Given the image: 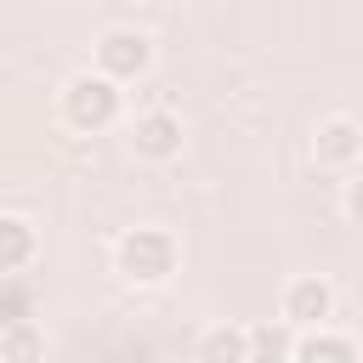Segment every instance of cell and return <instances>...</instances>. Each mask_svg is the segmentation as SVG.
Listing matches in <instances>:
<instances>
[{"label": "cell", "mask_w": 363, "mask_h": 363, "mask_svg": "<svg viewBox=\"0 0 363 363\" xmlns=\"http://www.w3.org/2000/svg\"><path fill=\"white\" fill-rule=\"evenodd\" d=\"M0 318H6V323H28V289H23V278H6ZM6 323H0V329H6Z\"/></svg>", "instance_id": "cell-12"}, {"label": "cell", "mask_w": 363, "mask_h": 363, "mask_svg": "<svg viewBox=\"0 0 363 363\" xmlns=\"http://www.w3.org/2000/svg\"><path fill=\"white\" fill-rule=\"evenodd\" d=\"M289 363H363V352H357L352 335H340V329H318V335H301V346H295Z\"/></svg>", "instance_id": "cell-9"}, {"label": "cell", "mask_w": 363, "mask_h": 363, "mask_svg": "<svg viewBox=\"0 0 363 363\" xmlns=\"http://www.w3.org/2000/svg\"><path fill=\"white\" fill-rule=\"evenodd\" d=\"M250 346H255V363H289L295 346H301V335L289 323L267 318V323H250Z\"/></svg>", "instance_id": "cell-11"}, {"label": "cell", "mask_w": 363, "mask_h": 363, "mask_svg": "<svg viewBox=\"0 0 363 363\" xmlns=\"http://www.w3.org/2000/svg\"><path fill=\"white\" fill-rule=\"evenodd\" d=\"M91 57H96V74H108L113 85H130V79H142L153 68V34L136 28V23H113V28L96 34Z\"/></svg>", "instance_id": "cell-3"}, {"label": "cell", "mask_w": 363, "mask_h": 363, "mask_svg": "<svg viewBox=\"0 0 363 363\" xmlns=\"http://www.w3.org/2000/svg\"><path fill=\"white\" fill-rule=\"evenodd\" d=\"M340 210H346V221H352V227H363V170L346 182V193H340Z\"/></svg>", "instance_id": "cell-13"}, {"label": "cell", "mask_w": 363, "mask_h": 363, "mask_svg": "<svg viewBox=\"0 0 363 363\" xmlns=\"http://www.w3.org/2000/svg\"><path fill=\"white\" fill-rule=\"evenodd\" d=\"M312 164L335 170V176H357L363 170V125L352 113H329L312 130Z\"/></svg>", "instance_id": "cell-6"}, {"label": "cell", "mask_w": 363, "mask_h": 363, "mask_svg": "<svg viewBox=\"0 0 363 363\" xmlns=\"http://www.w3.org/2000/svg\"><path fill=\"white\" fill-rule=\"evenodd\" d=\"M113 272L136 289H159L182 272V238L159 221H142V227H125L119 244H113Z\"/></svg>", "instance_id": "cell-1"}, {"label": "cell", "mask_w": 363, "mask_h": 363, "mask_svg": "<svg viewBox=\"0 0 363 363\" xmlns=\"http://www.w3.org/2000/svg\"><path fill=\"white\" fill-rule=\"evenodd\" d=\"M34 261H40V227H34V216L0 210V272L6 278H23Z\"/></svg>", "instance_id": "cell-7"}, {"label": "cell", "mask_w": 363, "mask_h": 363, "mask_svg": "<svg viewBox=\"0 0 363 363\" xmlns=\"http://www.w3.org/2000/svg\"><path fill=\"white\" fill-rule=\"evenodd\" d=\"M130 153L142 159V164H170V159H182V147H187V125H182V113L176 108H164V102H153V108H142L136 119H130Z\"/></svg>", "instance_id": "cell-5"}, {"label": "cell", "mask_w": 363, "mask_h": 363, "mask_svg": "<svg viewBox=\"0 0 363 363\" xmlns=\"http://www.w3.org/2000/svg\"><path fill=\"white\" fill-rule=\"evenodd\" d=\"M329 318H335V284L323 272H301L278 289V323H289L295 335H318L329 329Z\"/></svg>", "instance_id": "cell-4"}, {"label": "cell", "mask_w": 363, "mask_h": 363, "mask_svg": "<svg viewBox=\"0 0 363 363\" xmlns=\"http://www.w3.org/2000/svg\"><path fill=\"white\" fill-rule=\"evenodd\" d=\"M193 363H255V346H250V323H210L199 329L193 340Z\"/></svg>", "instance_id": "cell-8"}, {"label": "cell", "mask_w": 363, "mask_h": 363, "mask_svg": "<svg viewBox=\"0 0 363 363\" xmlns=\"http://www.w3.org/2000/svg\"><path fill=\"white\" fill-rule=\"evenodd\" d=\"M57 113H62V125H68L74 136H102V130H113L119 113H125V85H113V79L96 74V68H79V74H68V85L57 91Z\"/></svg>", "instance_id": "cell-2"}, {"label": "cell", "mask_w": 363, "mask_h": 363, "mask_svg": "<svg viewBox=\"0 0 363 363\" xmlns=\"http://www.w3.org/2000/svg\"><path fill=\"white\" fill-rule=\"evenodd\" d=\"M0 363H45V323H6L0 329Z\"/></svg>", "instance_id": "cell-10"}]
</instances>
